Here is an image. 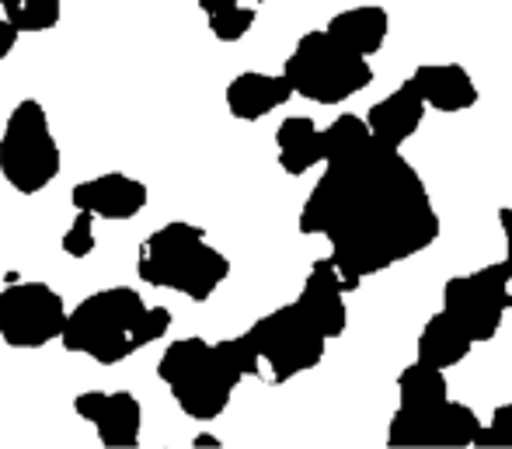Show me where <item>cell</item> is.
<instances>
[{
    "instance_id": "cell-5",
    "label": "cell",
    "mask_w": 512,
    "mask_h": 449,
    "mask_svg": "<svg viewBox=\"0 0 512 449\" xmlns=\"http://www.w3.org/2000/svg\"><path fill=\"white\" fill-rule=\"evenodd\" d=\"M283 74L290 77L293 91L314 105H342L373 84L370 60L331 39L328 28L300 35L293 53L286 56Z\"/></svg>"
},
{
    "instance_id": "cell-12",
    "label": "cell",
    "mask_w": 512,
    "mask_h": 449,
    "mask_svg": "<svg viewBox=\"0 0 512 449\" xmlns=\"http://www.w3.org/2000/svg\"><path fill=\"white\" fill-rule=\"evenodd\" d=\"M345 282L338 275V265L328 258H317L310 265L304 289L297 296V307L304 310L310 321L324 331L328 338H342L345 328H349V307H345Z\"/></svg>"
},
{
    "instance_id": "cell-1",
    "label": "cell",
    "mask_w": 512,
    "mask_h": 449,
    "mask_svg": "<svg viewBox=\"0 0 512 449\" xmlns=\"http://www.w3.org/2000/svg\"><path fill=\"white\" fill-rule=\"evenodd\" d=\"M429 188L370 122L345 112L324 126V175L300 209V234L328 237L345 289L422 255L439 237Z\"/></svg>"
},
{
    "instance_id": "cell-23",
    "label": "cell",
    "mask_w": 512,
    "mask_h": 449,
    "mask_svg": "<svg viewBox=\"0 0 512 449\" xmlns=\"http://www.w3.org/2000/svg\"><path fill=\"white\" fill-rule=\"evenodd\" d=\"M95 220H98V216L91 213V209H77L74 223H70L67 234H63V255H70V258H88L91 251H95V244H98Z\"/></svg>"
},
{
    "instance_id": "cell-22",
    "label": "cell",
    "mask_w": 512,
    "mask_h": 449,
    "mask_svg": "<svg viewBox=\"0 0 512 449\" xmlns=\"http://www.w3.org/2000/svg\"><path fill=\"white\" fill-rule=\"evenodd\" d=\"M0 11L18 25V32H49L60 25L63 0H0Z\"/></svg>"
},
{
    "instance_id": "cell-10",
    "label": "cell",
    "mask_w": 512,
    "mask_h": 449,
    "mask_svg": "<svg viewBox=\"0 0 512 449\" xmlns=\"http://www.w3.org/2000/svg\"><path fill=\"white\" fill-rule=\"evenodd\" d=\"M481 432V418L474 415L471 404L464 401H443L436 408H398L387 425V446L408 449V446H450L464 449L474 446Z\"/></svg>"
},
{
    "instance_id": "cell-15",
    "label": "cell",
    "mask_w": 512,
    "mask_h": 449,
    "mask_svg": "<svg viewBox=\"0 0 512 449\" xmlns=\"http://www.w3.org/2000/svg\"><path fill=\"white\" fill-rule=\"evenodd\" d=\"M422 119H425V98H422V91L415 88L411 77L401 88H394L387 94V98H380L377 105L370 108V115H366L373 136L391 143V147H405L411 136L418 133Z\"/></svg>"
},
{
    "instance_id": "cell-20",
    "label": "cell",
    "mask_w": 512,
    "mask_h": 449,
    "mask_svg": "<svg viewBox=\"0 0 512 449\" xmlns=\"http://www.w3.org/2000/svg\"><path fill=\"white\" fill-rule=\"evenodd\" d=\"M398 408H436V404L450 401V387H446V369L429 366V362H411L398 376Z\"/></svg>"
},
{
    "instance_id": "cell-13",
    "label": "cell",
    "mask_w": 512,
    "mask_h": 449,
    "mask_svg": "<svg viewBox=\"0 0 512 449\" xmlns=\"http://www.w3.org/2000/svg\"><path fill=\"white\" fill-rule=\"evenodd\" d=\"M147 199V185L129 175H119V171L88 178L70 192L74 209H91L98 220H133L136 213L147 209Z\"/></svg>"
},
{
    "instance_id": "cell-2",
    "label": "cell",
    "mask_w": 512,
    "mask_h": 449,
    "mask_svg": "<svg viewBox=\"0 0 512 449\" xmlns=\"http://www.w3.org/2000/svg\"><path fill=\"white\" fill-rule=\"evenodd\" d=\"M157 376L171 390L178 411L192 422H216L227 411L234 387L244 376H262V362L251 345L248 331L223 342L206 338H178L164 349Z\"/></svg>"
},
{
    "instance_id": "cell-19",
    "label": "cell",
    "mask_w": 512,
    "mask_h": 449,
    "mask_svg": "<svg viewBox=\"0 0 512 449\" xmlns=\"http://www.w3.org/2000/svg\"><path fill=\"white\" fill-rule=\"evenodd\" d=\"M279 168L286 175L300 178L314 171V164H324V129L307 115H290L276 129Z\"/></svg>"
},
{
    "instance_id": "cell-25",
    "label": "cell",
    "mask_w": 512,
    "mask_h": 449,
    "mask_svg": "<svg viewBox=\"0 0 512 449\" xmlns=\"http://www.w3.org/2000/svg\"><path fill=\"white\" fill-rule=\"evenodd\" d=\"M18 25H14L7 14H0V63L7 60V56L14 53V46H18Z\"/></svg>"
},
{
    "instance_id": "cell-7",
    "label": "cell",
    "mask_w": 512,
    "mask_h": 449,
    "mask_svg": "<svg viewBox=\"0 0 512 449\" xmlns=\"http://www.w3.org/2000/svg\"><path fill=\"white\" fill-rule=\"evenodd\" d=\"M248 338L258 352V362H262V380L269 383H286L293 376L307 373V369L321 366L324 349L331 342L297 307V300L258 317L248 328Z\"/></svg>"
},
{
    "instance_id": "cell-14",
    "label": "cell",
    "mask_w": 512,
    "mask_h": 449,
    "mask_svg": "<svg viewBox=\"0 0 512 449\" xmlns=\"http://www.w3.org/2000/svg\"><path fill=\"white\" fill-rule=\"evenodd\" d=\"M293 84L286 74H262V70H244L227 84V108L234 119L258 122L283 108L293 98Z\"/></svg>"
},
{
    "instance_id": "cell-26",
    "label": "cell",
    "mask_w": 512,
    "mask_h": 449,
    "mask_svg": "<svg viewBox=\"0 0 512 449\" xmlns=\"http://www.w3.org/2000/svg\"><path fill=\"white\" fill-rule=\"evenodd\" d=\"M499 227H502V237H506V262L512 265V209L509 206L499 209Z\"/></svg>"
},
{
    "instance_id": "cell-18",
    "label": "cell",
    "mask_w": 512,
    "mask_h": 449,
    "mask_svg": "<svg viewBox=\"0 0 512 449\" xmlns=\"http://www.w3.org/2000/svg\"><path fill=\"white\" fill-rule=\"evenodd\" d=\"M474 345L478 342L467 335L464 324H460L453 314H446V310H439V314H432L429 321L422 324V331H418L415 356L422 362H429V366L453 369L471 356Z\"/></svg>"
},
{
    "instance_id": "cell-24",
    "label": "cell",
    "mask_w": 512,
    "mask_h": 449,
    "mask_svg": "<svg viewBox=\"0 0 512 449\" xmlns=\"http://www.w3.org/2000/svg\"><path fill=\"white\" fill-rule=\"evenodd\" d=\"M474 446H509L512 449V401L509 404H499V408L492 411V422L481 425L478 439H474Z\"/></svg>"
},
{
    "instance_id": "cell-17",
    "label": "cell",
    "mask_w": 512,
    "mask_h": 449,
    "mask_svg": "<svg viewBox=\"0 0 512 449\" xmlns=\"http://www.w3.org/2000/svg\"><path fill=\"white\" fill-rule=\"evenodd\" d=\"M391 32V14L377 4H363V7H349V11H338L328 21V35L335 42H342L345 49H352L356 56L370 60L373 53H380Z\"/></svg>"
},
{
    "instance_id": "cell-21",
    "label": "cell",
    "mask_w": 512,
    "mask_h": 449,
    "mask_svg": "<svg viewBox=\"0 0 512 449\" xmlns=\"http://www.w3.org/2000/svg\"><path fill=\"white\" fill-rule=\"evenodd\" d=\"M196 4L203 7L209 32L220 42H241L258 18V7L241 4V0H196Z\"/></svg>"
},
{
    "instance_id": "cell-6",
    "label": "cell",
    "mask_w": 512,
    "mask_h": 449,
    "mask_svg": "<svg viewBox=\"0 0 512 449\" xmlns=\"http://www.w3.org/2000/svg\"><path fill=\"white\" fill-rule=\"evenodd\" d=\"M63 154L49 129L46 108L35 98H21L0 133V175L21 195H35L60 178Z\"/></svg>"
},
{
    "instance_id": "cell-11",
    "label": "cell",
    "mask_w": 512,
    "mask_h": 449,
    "mask_svg": "<svg viewBox=\"0 0 512 449\" xmlns=\"http://www.w3.org/2000/svg\"><path fill=\"white\" fill-rule=\"evenodd\" d=\"M74 411L84 422L95 425L98 443L108 449H133L140 446L143 408L129 390H84L74 397Z\"/></svg>"
},
{
    "instance_id": "cell-3",
    "label": "cell",
    "mask_w": 512,
    "mask_h": 449,
    "mask_svg": "<svg viewBox=\"0 0 512 449\" xmlns=\"http://www.w3.org/2000/svg\"><path fill=\"white\" fill-rule=\"evenodd\" d=\"M168 307H147L133 286H112L84 296L67 317L63 349L88 356L98 366H119L133 352L161 342L171 328Z\"/></svg>"
},
{
    "instance_id": "cell-27",
    "label": "cell",
    "mask_w": 512,
    "mask_h": 449,
    "mask_svg": "<svg viewBox=\"0 0 512 449\" xmlns=\"http://www.w3.org/2000/svg\"><path fill=\"white\" fill-rule=\"evenodd\" d=\"M196 446H220V439H216V436H196Z\"/></svg>"
},
{
    "instance_id": "cell-16",
    "label": "cell",
    "mask_w": 512,
    "mask_h": 449,
    "mask_svg": "<svg viewBox=\"0 0 512 449\" xmlns=\"http://www.w3.org/2000/svg\"><path fill=\"white\" fill-rule=\"evenodd\" d=\"M411 81L422 91L425 105L436 112L450 115L478 105V84L460 63H422V67H415Z\"/></svg>"
},
{
    "instance_id": "cell-4",
    "label": "cell",
    "mask_w": 512,
    "mask_h": 449,
    "mask_svg": "<svg viewBox=\"0 0 512 449\" xmlns=\"http://www.w3.org/2000/svg\"><path fill=\"white\" fill-rule=\"evenodd\" d=\"M136 275L147 286L171 289L206 303L230 275V258L209 244L203 227L189 220H171L140 244Z\"/></svg>"
},
{
    "instance_id": "cell-9",
    "label": "cell",
    "mask_w": 512,
    "mask_h": 449,
    "mask_svg": "<svg viewBox=\"0 0 512 449\" xmlns=\"http://www.w3.org/2000/svg\"><path fill=\"white\" fill-rule=\"evenodd\" d=\"M67 303L46 282H11L0 289V338L11 349H42L67 331Z\"/></svg>"
},
{
    "instance_id": "cell-8",
    "label": "cell",
    "mask_w": 512,
    "mask_h": 449,
    "mask_svg": "<svg viewBox=\"0 0 512 449\" xmlns=\"http://www.w3.org/2000/svg\"><path fill=\"white\" fill-rule=\"evenodd\" d=\"M509 279L512 265L506 258L478 272L453 275V279L443 282V310L464 324L474 342H492L499 335L506 310H512Z\"/></svg>"
}]
</instances>
